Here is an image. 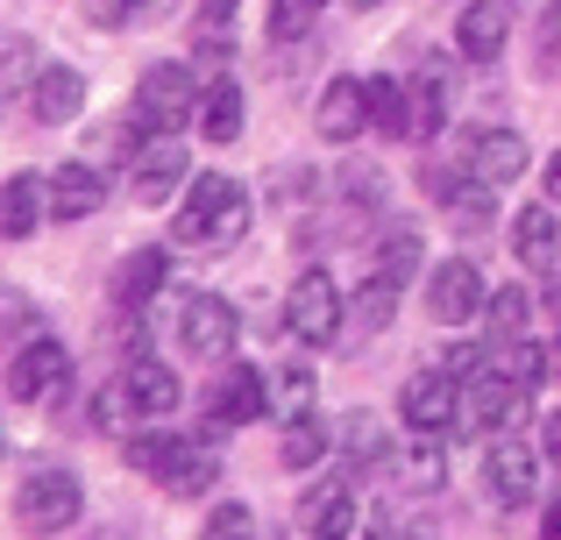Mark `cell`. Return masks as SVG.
I'll return each instance as SVG.
<instances>
[{
  "mask_svg": "<svg viewBox=\"0 0 561 540\" xmlns=\"http://www.w3.org/2000/svg\"><path fill=\"white\" fill-rule=\"evenodd\" d=\"M548 363H554V348H540V342H512V348H505V363H497V370H505V377H519V384L534 391L540 377H548Z\"/></svg>",
  "mask_w": 561,
  "mask_h": 540,
  "instance_id": "836d02e7",
  "label": "cell"
},
{
  "mask_svg": "<svg viewBox=\"0 0 561 540\" xmlns=\"http://www.w3.org/2000/svg\"><path fill=\"white\" fill-rule=\"evenodd\" d=\"M263 413H271V384H263V370L228 356V377L214 384V420H220V427H249V420H263Z\"/></svg>",
  "mask_w": 561,
  "mask_h": 540,
  "instance_id": "5bb4252c",
  "label": "cell"
},
{
  "mask_svg": "<svg viewBox=\"0 0 561 540\" xmlns=\"http://www.w3.org/2000/svg\"><path fill=\"white\" fill-rule=\"evenodd\" d=\"M234 334H242V313H234L220 291H192V299L179 306V348L192 363H228Z\"/></svg>",
  "mask_w": 561,
  "mask_h": 540,
  "instance_id": "8992f818",
  "label": "cell"
},
{
  "mask_svg": "<svg viewBox=\"0 0 561 540\" xmlns=\"http://www.w3.org/2000/svg\"><path fill=\"white\" fill-rule=\"evenodd\" d=\"M370 128L412 142V85L405 79H370Z\"/></svg>",
  "mask_w": 561,
  "mask_h": 540,
  "instance_id": "4316f807",
  "label": "cell"
},
{
  "mask_svg": "<svg viewBox=\"0 0 561 540\" xmlns=\"http://www.w3.org/2000/svg\"><path fill=\"white\" fill-rule=\"evenodd\" d=\"M540 448H548V462H561V413L548 420V434H540Z\"/></svg>",
  "mask_w": 561,
  "mask_h": 540,
  "instance_id": "ee69618b",
  "label": "cell"
},
{
  "mask_svg": "<svg viewBox=\"0 0 561 540\" xmlns=\"http://www.w3.org/2000/svg\"><path fill=\"white\" fill-rule=\"evenodd\" d=\"M434 363H440V370H448V377H455V384H469V377H477V370H483V348H469V342H448V348H440V356H434Z\"/></svg>",
  "mask_w": 561,
  "mask_h": 540,
  "instance_id": "ab89813d",
  "label": "cell"
},
{
  "mask_svg": "<svg viewBox=\"0 0 561 540\" xmlns=\"http://www.w3.org/2000/svg\"><path fill=\"white\" fill-rule=\"evenodd\" d=\"M164 285H171V250H136L114 271V306H122V313H142V306H157Z\"/></svg>",
  "mask_w": 561,
  "mask_h": 540,
  "instance_id": "ac0fdd59",
  "label": "cell"
},
{
  "mask_svg": "<svg viewBox=\"0 0 561 540\" xmlns=\"http://www.w3.org/2000/svg\"><path fill=\"white\" fill-rule=\"evenodd\" d=\"M540 65H561V0H548V14H540Z\"/></svg>",
  "mask_w": 561,
  "mask_h": 540,
  "instance_id": "60d3db41",
  "label": "cell"
},
{
  "mask_svg": "<svg viewBox=\"0 0 561 540\" xmlns=\"http://www.w3.org/2000/svg\"><path fill=\"white\" fill-rule=\"evenodd\" d=\"M548 199H561V157H548Z\"/></svg>",
  "mask_w": 561,
  "mask_h": 540,
  "instance_id": "f6af8a7d",
  "label": "cell"
},
{
  "mask_svg": "<svg viewBox=\"0 0 561 540\" xmlns=\"http://www.w3.org/2000/svg\"><path fill=\"white\" fill-rule=\"evenodd\" d=\"M505 43H512V14L497 8V0H469V8L455 14V50H462L469 65H491Z\"/></svg>",
  "mask_w": 561,
  "mask_h": 540,
  "instance_id": "2e32d148",
  "label": "cell"
},
{
  "mask_svg": "<svg viewBox=\"0 0 561 540\" xmlns=\"http://www.w3.org/2000/svg\"><path fill=\"white\" fill-rule=\"evenodd\" d=\"M526 320H534V299H526L519 285H505V291H491V299H483V334H491L497 356H505L512 342H526Z\"/></svg>",
  "mask_w": 561,
  "mask_h": 540,
  "instance_id": "d4e9b609",
  "label": "cell"
},
{
  "mask_svg": "<svg viewBox=\"0 0 561 540\" xmlns=\"http://www.w3.org/2000/svg\"><path fill=\"white\" fill-rule=\"evenodd\" d=\"M313 128L328 142H356L363 128H370V79H334L313 107Z\"/></svg>",
  "mask_w": 561,
  "mask_h": 540,
  "instance_id": "9a60e30c",
  "label": "cell"
},
{
  "mask_svg": "<svg viewBox=\"0 0 561 540\" xmlns=\"http://www.w3.org/2000/svg\"><path fill=\"white\" fill-rule=\"evenodd\" d=\"M512 242H519V264H526V271H554V256H561L554 207H526L519 221H512Z\"/></svg>",
  "mask_w": 561,
  "mask_h": 540,
  "instance_id": "cb8c5ba5",
  "label": "cell"
},
{
  "mask_svg": "<svg viewBox=\"0 0 561 540\" xmlns=\"http://www.w3.org/2000/svg\"><path fill=\"white\" fill-rule=\"evenodd\" d=\"M420 250H426V242H420V228H412V221H398L391 235L377 242V277H391V285H405V277L420 271Z\"/></svg>",
  "mask_w": 561,
  "mask_h": 540,
  "instance_id": "4dcf8cb0",
  "label": "cell"
},
{
  "mask_svg": "<svg viewBox=\"0 0 561 540\" xmlns=\"http://www.w3.org/2000/svg\"><path fill=\"white\" fill-rule=\"evenodd\" d=\"M306 14H313L306 0H271V36L277 43H299L306 36Z\"/></svg>",
  "mask_w": 561,
  "mask_h": 540,
  "instance_id": "f35d334b",
  "label": "cell"
},
{
  "mask_svg": "<svg viewBox=\"0 0 561 540\" xmlns=\"http://www.w3.org/2000/svg\"><path fill=\"white\" fill-rule=\"evenodd\" d=\"M483 491H491L497 505H512V513L540 491V448L526 441L519 427H505L491 441V456H483Z\"/></svg>",
  "mask_w": 561,
  "mask_h": 540,
  "instance_id": "ba28073f",
  "label": "cell"
},
{
  "mask_svg": "<svg viewBox=\"0 0 561 540\" xmlns=\"http://www.w3.org/2000/svg\"><path fill=\"white\" fill-rule=\"evenodd\" d=\"M398 540H434V527H426V519L420 527H398Z\"/></svg>",
  "mask_w": 561,
  "mask_h": 540,
  "instance_id": "bcb514c9",
  "label": "cell"
},
{
  "mask_svg": "<svg viewBox=\"0 0 561 540\" xmlns=\"http://www.w3.org/2000/svg\"><path fill=\"white\" fill-rule=\"evenodd\" d=\"M28 107H36V122H43V128L71 122V114L85 107V79H79L71 65H43V71H36V85H28Z\"/></svg>",
  "mask_w": 561,
  "mask_h": 540,
  "instance_id": "d6986e66",
  "label": "cell"
},
{
  "mask_svg": "<svg viewBox=\"0 0 561 540\" xmlns=\"http://www.w3.org/2000/svg\"><path fill=\"white\" fill-rule=\"evenodd\" d=\"M398 484L405 491H420V498H434L440 484H448V456H440V434H420L412 448H398Z\"/></svg>",
  "mask_w": 561,
  "mask_h": 540,
  "instance_id": "603a6c76",
  "label": "cell"
},
{
  "mask_svg": "<svg viewBox=\"0 0 561 540\" xmlns=\"http://www.w3.org/2000/svg\"><path fill=\"white\" fill-rule=\"evenodd\" d=\"M320 540H334V533H320Z\"/></svg>",
  "mask_w": 561,
  "mask_h": 540,
  "instance_id": "816d5d0a",
  "label": "cell"
},
{
  "mask_svg": "<svg viewBox=\"0 0 561 540\" xmlns=\"http://www.w3.org/2000/svg\"><path fill=\"white\" fill-rule=\"evenodd\" d=\"M334 448H342V441H334V427L320 413H291L285 441H277V462H285V476H306V470H320Z\"/></svg>",
  "mask_w": 561,
  "mask_h": 540,
  "instance_id": "e0dca14e",
  "label": "cell"
},
{
  "mask_svg": "<svg viewBox=\"0 0 561 540\" xmlns=\"http://www.w3.org/2000/svg\"><path fill=\"white\" fill-rule=\"evenodd\" d=\"M540 540H561V498L548 505V513H540Z\"/></svg>",
  "mask_w": 561,
  "mask_h": 540,
  "instance_id": "7bdbcfd3",
  "label": "cell"
},
{
  "mask_svg": "<svg viewBox=\"0 0 561 540\" xmlns=\"http://www.w3.org/2000/svg\"><path fill=\"white\" fill-rule=\"evenodd\" d=\"M242 235H249V193L234 179H220V171H199L179 221H171V242L179 250H234Z\"/></svg>",
  "mask_w": 561,
  "mask_h": 540,
  "instance_id": "6da1fadb",
  "label": "cell"
},
{
  "mask_svg": "<svg viewBox=\"0 0 561 540\" xmlns=\"http://www.w3.org/2000/svg\"><path fill=\"white\" fill-rule=\"evenodd\" d=\"M122 399H128V413H136V420H171V413H179V399H185V384H179L171 363L142 356V363H128V370H122Z\"/></svg>",
  "mask_w": 561,
  "mask_h": 540,
  "instance_id": "7c38bea8",
  "label": "cell"
},
{
  "mask_svg": "<svg viewBox=\"0 0 561 540\" xmlns=\"http://www.w3.org/2000/svg\"><path fill=\"white\" fill-rule=\"evenodd\" d=\"M554 377H561V342H554Z\"/></svg>",
  "mask_w": 561,
  "mask_h": 540,
  "instance_id": "681fc988",
  "label": "cell"
},
{
  "mask_svg": "<svg viewBox=\"0 0 561 540\" xmlns=\"http://www.w3.org/2000/svg\"><path fill=\"white\" fill-rule=\"evenodd\" d=\"M185 434H136V441H128V470L136 476H157V484H164L171 470H179V456H185Z\"/></svg>",
  "mask_w": 561,
  "mask_h": 540,
  "instance_id": "f1b7e54d",
  "label": "cell"
},
{
  "mask_svg": "<svg viewBox=\"0 0 561 540\" xmlns=\"http://www.w3.org/2000/svg\"><path fill=\"white\" fill-rule=\"evenodd\" d=\"M440 122H448V79H440V71H426V79L412 85V142L440 136Z\"/></svg>",
  "mask_w": 561,
  "mask_h": 540,
  "instance_id": "1f68e13d",
  "label": "cell"
},
{
  "mask_svg": "<svg viewBox=\"0 0 561 540\" xmlns=\"http://www.w3.org/2000/svg\"><path fill=\"white\" fill-rule=\"evenodd\" d=\"M548 306H554V313H561V277H554V285H548Z\"/></svg>",
  "mask_w": 561,
  "mask_h": 540,
  "instance_id": "7dc6e473",
  "label": "cell"
},
{
  "mask_svg": "<svg viewBox=\"0 0 561 540\" xmlns=\"http://www.w3.org/2000/svg\"><path fill=\"white\" fill-rule=\"evenodd\" d=\"M342 291H334V277L328 271H299L291 277V291H285V334L291 342H306V348H328L334 334H342Z\"/></svg>",
  "mask_w": 561,
  "mask_h": 540,
  "instance_id": "5b68a950",
  "label": "cell"
},
{
  "mask_svg": "<svg viewBox=\"0 0 561 540\" xmlns=\"http://www.w3.org/2000/svg\"><path fill=\"white\" fill-rule=\"evenodd\" d=\"M107 207V179H100L93 164H57L50 179V214L57 221H85V214Z\"/></svg>",
  "mask_w": 561,
  "mask_h": 540,
  "instance_id": "ffe728a7",
  "label": "cell"
},
{
  "mask_svg": "<svg viewBox=\"0 0 561 540\" xmlns=\"http://www.w3.org/2000/svg\"><path fill=\"white\" fill-rule=\"evenodd\" d=\"M150 14V0H85V22L93 28H128Z\"/></svg>",
  "mask_w": 561,
  "mask_h": 540,
  "instance_id": "8d00e7d4",
  "label": "cell"
},
{
  "mask_svg": "<svg viewBox=\"0 0 561 540\" xmlns=\"http://www.w3.org/2000/svg\"><path fill=\"white\" fill-rule=\"evenodd\" d=\"M398 420H405L412 434H455L462 427V384H455L448 370H420L405 377V391H398Z\"/></svg>",
  "mask_w": 561,
  "mask_h": 540,
  "instance_id": "52a82bcc",
  "label": "cell"
},
{
  "mask_svg": "<svg viewBox=\"0 0 561 540\" xmlns=\"http://www.w3.org/2000/svg\"><path fill=\"white\" fill-rule=\"evenodd\" d=\"M179 185H192V157L179 136H150L136 157H128V193L142 199V207H164Z\"/></svg>",
  "mask_w": 561,
  "mask_h": 540,
  "instance_id": "9c48e42d",
  "label": "cell"
},
{
  "mask_svg": "<svg viewBox=\"0 0 561 540\" xmlns=\"http://www.w3.org/2000/svg\"><path fill=\"white\" fill-rule=\"evenodd\" d=\"M8 93H28L36 85V50H28V36H8Z\"/></svg>",
  "mask_w": 561,
  "mask_h": 540,
  "instance_id": "74e56055",
  "label": "cell"
},
{
  "mask_svg": "<svg viewBox=\"0 0 561 540\" xmlns=\"http://www.w3.org/2000/svg\"><path fill=\"white\" fill-rule=\"evenodd\" d=\"M242 85L234 79H206V100H199V136L206 142H234L242 136Z\"/></svg>",
  "mask_w": 561,
  "mask_h": 540,
  "instance_id": "484cf974",
  "label": "cell"
},
{
  "mask_svg": "<svg viewBox=\"0 0 561 540\" xmlns=\"http://www.w3.org/2000/svg\"><path fill=\"white\" fill-rule=\"evenodd\" d=\"M334 441L348 448V462H363V470H377V462H391V441H383L377 413H348L342 427H334Z\"/></svg>",
  "mask_w": 561,
  "mask_h": 540,
  "instance_id": "f546056e",
  "label": "cell"
},
{
  "mask_svg": "<svg viewBox=\"0 0 561 540\" xmlns=\"http://www.w3.org/2000/svg\"><path fill=\"white\" fill-rule=\"evenodd\" d=\"M43 207H50V185H43L36 171H14L8 193H0V235L28 242V235H36V221H43Z\"/></svg>",
  "mask_w": 561,
  "mask_h": 540,
  "instance_id": "44dd1931",
  "label": "cell"
},
{
  "mask_svg": "<svg viewBox=\"0 0 561 540\" xmlns=\"http://www.w3.org/2000/svg\"><path fill=\"white\" fill-rule=\"evenodd\" d=\"M483 271L469 264V256H448V264H434L426 277V313L440 320V328H462V320H483Z\"/></svg>",
  "mask_w": 561,
  "mask_h": 540,
  "instance_id": "30bf717a",
  "label": "cell"
},
{
  "mask_svg": "<svg viewBox=\"0 0 561 540\" xmlns=\"http://www.w3.org/2000/svg\"><path fill=\"white\" fill-rule=\"evenodd\" d=\"M271 399L285 405V420L306 413V405H313V370H306V363H285V370L271 377Z\"/></svg>",
  "mask_w": 561,
  "mask_h": 540,
  "instance_id": "d6a6232c",
  "label": "cell"
},
{
  "mask_svg": "<svg viewBox=\"0 0 561 540\" xmlns=\"http://www.w3.org/2000/svg\"><path fill=\"white\" fill-rule=\"evenodd\" d=\"M214 476H220L214 441H192L185 456H179V470L164 476V491H171V498H206V491H214Z\"/></svg>",
  "mask_w": 561,
  "mask_h": 540,
  "instance_id": "83f0119b",
  "label": "cell"
},
{
  "mask_svg": "<svg viewBox=\"0 0 561 540\" xmlns=\"http://www.w3.org/2000/svg\"><path fill=\"white\" fill-rule=\"evenodd\" d=\"M65 377H71V356H65V342H57V334H43V342H28L22 356L8 363V399H14V405L57 399V391H65Z\"/></svg>",
  "mask_w": 561,
  "mask_h": 540,
  "instance_id": "8fae6325",
  "label": "cell"
},
{
  "mask_svg": "<svg viewBox=\"0 0 561 540\" xmlns=\"http://www.w3.org/2000/svg\"><path fill=\"white\" fill-rule=\"evenodd\" d=\"M526 164H534V150H526V136H512V128H477V136H469V179L519 185Z\"/></svg>",
  "mask_w": 561,
  "mask_h": 540,
  "instance_id": "4fadbf2b",
  "label": "cell"
},
{
  "mask_svg": "<svg viewBox=\"0 0 561 540\" xmlns=\"http://www.w3.org/2000/svg\"><path fill=\"white\" fill-rule=\"evenodd\" d=\"M234 8L242 0H199V22H234Z\"/></svg>",
  "mask_w": 561,
  "mask_h": 540,
  "instance_id": "b9f144b4",
  "label": "cell"
},
{
  "mask_svg": "<svg viewBox=\"0 0 561 540\" xmlns=\"http://www.w3.org/2000/svg\"><path fill=\"white\" fill-rule=\"evenodd\" d=\"M348 8H356V14H370V8H383V0H348Z\"/></svg>",
  "mask_w": 561,
  "mask_h": 540,
  "instance_id": "c3c4849f",
  "label": "cell"
},
{
  "mask_svg": "<svg viewBox=\"0 0 561 540\" xmlns=\"http://www.w3.org/2000/svg\"><path fill=\"white\" fill-rule=\"evenodd\" d=\"M85 513V484L71 470H28L14 484V527L22 533H65Z\"/></svg>",
  "mask_w": 561,
  "mask_h": 540,
  "instance_id": "3957f363",
  "label": "cell"
},
{
  "mask_svg": "<svg viewBox=\"0 0 561 540\" xmlns=\"http://www.w3.org/2000/svg\"><path fill=\"white\" fill-rule=\"evenodd\" d=\"M534 420V405H526V384L505 370H477L462 384V427H455V441H469V434H505V427H526Z\"/></svg>",
  "mask_w": 561,
  "mask_h": 540,
  "instance_id": "277c9868",
  "label": "cell"
},
{
  "mask_svg": "<svg viewBox=\"0 0 561 540\" xmlns=\"http://www.w3.org/2000/svg\"><path fill=\"white\" fill-rule=\"evenodd\" d=\"M199 100H206V79L192 65H150L136 79V122L150 128V136H179L185 122H199Z\"/></svg>",
  "mask_w": 561,
  "mask_h": 540,
  "instance_id": "7a4b0ae2",
  "label": "cell"
},
{
  "mask_svg": "<svg viewBox=\"0 0 561 540\" xmlns=\"http://www.w3.org/2000/svg\"><path fill=\"white\" fill-rule=\"evenodd\" d=\"M426 185H434V193H440V214H448V221L455 228H469V235H477V228H491V193H497V185H483V179H469V185H448V179H440V171H426Z\"/></svg>",
  "mask_w": 561,
  "mask_h": 540,
  "instance_id": "7402d4cb",
  "label": "cell"
},
{
  "mask_svg": "<svg viewBox=\"0 0 561 540\" xmlns=\"http://www.w3.org/2000/svg\"><path fill=\"white\" fill-rule=\"evenodd\" d=\"M199 540H256V513H249V505H214V513H206V533Z\"/></svg>",
  "mask_w": 561,
  "mask_h": 540,
  "instance_id": "e575fe53",
  "label": "cell"
},
{
  "mask_svg": "<svg viewBox=\"0 0 561 540\" xmlns=\"http://www.w3.org/2000/svg\"><path fill=\"white\" fill-rule=\"evenodd\" d=\"M271 199L277 207H306V199H313V171L306 164H277L271 171Z\"/></svg>",
  "mask_w": 561,
  "mask_h": 540,
  "instance_id": "d590c367",
  "label": "cell"
},
{
  "mask_svg": "<svg viewBox=\"0 0 561 540\" xmlns=\"http://www.w3.org/2000/svg\"><path fill=\"white\" fill-rule=\"evenodd\" d=\"M306 8H320V0H306Z\"/></svg>",
  "mask_w": 561,
  "mask_h": 540,
  "instance_id": "f907efd6",
  "label": "cell"
}]
</instances>
